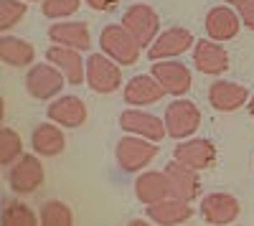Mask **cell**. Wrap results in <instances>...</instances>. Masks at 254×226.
Here are the masks:
<instances>
[{
    "label": "cell",
    "mask_w": 254,
    "mask_h": 226,
    "mask_svg": "<svg viewBox=\"0 0 254 226\" xmlns=\"http://www.w3.org/2000/svg\"><path fill=\"white\" fill-rule=\"evenodd\" d=\"M122 26L130 31L137 38V44L147 51L160 33V15L155 13V8L145 5V3H132L122 13Z\"/></svg>",
    "instance_id": "7"
},
{
    "label": "cell",
    "mask_w": 254,
    "mask_h": 226,
    "mask_svg": "<svg viewBox=\"0 0 254 226\" xmlns=\"http://www.w3.org/2000/svg\"><path fill=\"white\" fill-rule=\"evenodd\" d=\"M26 13H28L26 0H0V31L8 33L26 18Z\"/></svg>",
    "instance_id": "28"
},
{
    "label": "cell",
    "mask_w": 254,
    "mask_h": 226,
    "mask_svg": "<svg viewBox=\"0 0 254 226\" xmlns=\"http://www.w3.org/2000/svg\"><path fill=\"white\" fill-rule=\"evenodd\" d=\"M31 148L41 158H56V155H61L64 148H66V135H64V127L56 125V122H51V119L36 125L33 132H31Z\"/></svg>",
    "instance_id": "21"
},
{
    "label": "cell",
    "mask_w": 254,
    "mask_h": 226,
    "mask_svg": "<svg viewBox=\"0 0 254 226\" xmlns=\"http://www.w3.org/2000/svg\"><path fill=\"white\" fill-rule=\"evenodd\" d=\"M198 214L203 216L206 224H214V226H226V224H234L242 214V203L237 196L224 193V191H214V193H206L201 198V206Z\"/></svg>",
    "instance_id": "10"
},
{
    "label": "cell",
    "mask_w": 254,
    "mask_h": 226,
    "mask_svg": "<svg viewBox=\"0 0 254 226\" xmlns=\"http://www.w3.org/2000/svg\"><path fill=\"white\" fill-rule=\"evenodd\" d=\"M99 51H104L110 58H115L120 66H132V64H137L142 46L122 23H110L99 33Z\"/></svg>",
    "instance_id": "1"
},
{
    "label": "cell",
    "mask_w": 254,
    "mask_h": 226,
    "mask_svg": "<svg viewBox=\"0 0 254 226\" xmlns=\"http://www.w3.org/2000/svg\"><path fill=\"white\" fill-rule=\"evenodd\" d=\"M115 158H117V166H120L125 173H140V170H145V168L158 158V142L127 132V135L120 137V142H117Z\"/></svg>",
    "instance_id": "2"
},
{
    "label": "cell",
    "mask_w": 254,
    "mask_h": 226,
    "mask_svg": "<svg viewBox=\"0 0 254 226\" xmlns=\"http://www.w3.org/2000/svg\"><path fill=\"white\" fill-rule=\"evenodd\" d=\"M193 66L201 74L208 76H221L229 69V51L214 38H201L193 44Z\"/></svg>",
    "instance_id": "14"
},
{
    "label": "cell",
    "mask_w": 254,
    "mask_h": 226,
    "mask_svg": "<svg viewBox=\"0 0 254 226\" xmlns=\"http://www.w3.org/2000/svg\"><path fill=\"white\" fill-rule=\"evenodd\" d=\"M81 8V0H44L41 3V13L51 20H66Z\"/></svg>",
    "instance_id": "29"
},
{
    "label": "cell",
    "mask_w": 254,
    "mask_h": 226,
    "mask_svg": "<svg viewBox=\"0 0 254 226\" xmlns=\"http://www.w3.org/2000/svg\"><path fill=\"white\" fill-rule=\"evenodd\" d=\"M87 84L94 94H112L122 87V66L107 54H92L87 56Z\"/></svg>",
    "instance_id": "4"
},
{
    "label": "cell",
    "mask_w": 254,
    "mask_h": 226,
    "mask_svg": "<svg viewBox=\"0 0 254 226\" xmlns=\"http://www.w3.org/2000/svg\"><path fill=\"white\" fill-rule=\"evenodd\" d=\"M64 84H69L66 76L59 66H54L51 61L46 64H33L28 66V74H26V92L38 99V102H49V99H56L61 92H64Z\"/></svg>",
    "instance_id": "5"
},
{
    "label": "cell",
    "mask_w": 254,
    "mask_h": 226,
    "mask_svg": "<svg viewBox=\"0 0 254 226\" xmlns=\"http://www.w3.org/2000/svg\"><path fill=\"white\" fill-rule=\"evenodd\" d=\"M41 224L44 226H71L74 224V214L66 203L61 201H46L41 206Z\"/></svg>",
    "instance_id": "27"
},
{
    "label": "cell",
    "mask_w": 254,
    "mask_h": 226,
    "mask_svg": "<svg viewBox=\"0 0 254 226\" xmlns=\"http://www.w3.org/2000/svg\"><path fill=\"white\" fill-rule=\"evenodd\" d=\"M23 155V140L13 127H3L0 130V166L10 168L13 163Z\"/></svg>",
    "instance_id": "26"
},
{
    "label": "cell",
    "mask_w": 254,
    "mask_h": 226,
    "mask_svg": "<svg viewBox=\"0 0 254 226\" xmlns=\"http://www.w3.org/2000/svg\"><path fill=\"white\" fill-rule=\"evenodd\" d=\"M224 3H226V5H234V8H237L239 3H244V0H224Z\"/></svg>",
    "instance_id": "33"
},
{
    "label": "cell",
    "mask_w": 254,
    "mask_h": 226,
    "mask_svg": "<svg viewBox=\"0 0 254 226\" xmlns=\"http://www.w3.org/2000/svg\"><path fill=\"white\" fill-rule=\"evenodd\" d=\"M46 61H51L54 66H59L64 71V76H66V81L74 84V87H79L81 81H87V58H81V51L51 44L46 49Z\"/></svg>",
    "instance_id": "18"
},
{
    "label": "cell",
    "mask_w": 254,
    "mask_h": 226,
    "mask_svg": "<svg viewBox=\"0 0 254 226\" xmlns=\"http://www.w3.org/2000/svg\"><path fill=\"white\" fill-rule=\"evenodd\" d=\"M49 38H51V44L69 46L76 51H89V46H92L89 26L81 23V20H56L49 28Z\"/></svg>",
    "instance_id": "22"
},
{
    "label": "cell",
    "mask_w": 254,
    "mask_h": 226,
    "mask_svg": "<svg viewBox=\"0 0 254 226\" xmlns=\"http://www.w3.org/2000/svg\"><path fill=\"white\" fill-rule=\"evenodd\" d=\"M247 112L254 117V94H252V97H249V102H247Z\"/></svg>",
    "instance_id": "32"
},
{
    "label": "cell",
    "mask_w": 254,
    "mask_h": 226,
    "mask_svg": "<svg viewBox=\"0 0 254 226\" xmlns=\"http://www.w3.org/2000/svg\"><path fill=\"white\" fill-rule=\"evenodd\" d=\"M49 119L56 122V125H61L64 130H76L81 127L84 122H87V105L74 97V94H59L56 99H51V105L46 110Z\"/></svg>",
    "instance_id": "16"
},
{
    "label": "cell",
    "mask_w": 254,
    "mask_h": 226,
    "mask_svg": "<svg viewBox=\"0 0 254 226\" xmlns=\"http://www.w3.org/2000/svg\"><path fill=\"white\" fill-rule=\"evenodd\" d=\"M33 58H36V49L26 38H18L10 33L0 36V61L3 64L23 69V66H33Z\"/></svg>",
    "instance_id": "24"
},
{
    "label": "cell",
    "mask_w": 254,
    "mask_h": 226,
    "mask_svg": "<svg viewBox=\"0 0 254 226\" xmlns=\"http://www.w3.org/2000/svg\"><path fill=\"white\" fill-rule=\"evenodd\" d=\"M237 13H239V18H242L244 28L254 31V0H244V3H239V5H237Z\"/></svg>",
    "instance_id": "30"
},
{
    "label": "cell",
    "mask_w": 254,
    "mask_h": 226,
    "mask_svg": "<svg viewBox=\"0 0 254 226\" xmlns=\"http://www.w3.org/2000/svg\"><path fill=\"white\" fill-rule=\"evenodd\" d=\"M165 89L160 87V81L153 74H137L122 87V99L130 107H150L155 102H160Z\"/></svg>",
    "instance_id": "19"
},
{
    "label": "cell",
    "mask_w": 254,
    "mask_h": 226,
    "mask_svg": "<svg viewBox=\"0 0 254 226\" xmlns=\"http://www.w3.org/2000/svg\"><path fill=\"white\" fill-rule=\"evenodd\" d=\"M84 3L97 13H112V10H117L120 0H84Z\"/></svg>",
    "instance_id": "31"
},
{
    "label": "cell",
    "mask_w": 254,
    "mask_h": 226,
    "mask_svg": "<svg viewBox=\"0 0 254 226\" xmlns=\"http://www.w3.org/2000/svg\"><path fill=\"white\" fill-rule=\"evenodd\" d=\"M26 3H44V0H26Z\"/></svg>",
    "instance_id": "34"
},
{
    "label": "cell",
    "mask_w": 254,
    "mask_h": 226,
    "mask_svg": "<svg viewBox=\"0 0 254 226\" xmlns=\"http://www.w3.org/2000/svg\"><path fill=\"white\" fill-rule=\"evenodd\" d=\"M203 26H206V36L208 38H214V41H219V44H224V41H231V38L239 36L242 18H239V13L231 8V5L221 3V5H214V8L206 13Z\"/></svg>",
    "instance_id": "15"
},
{
    "label": "cell",
    "mask_w": 254,
    "mask_h": 226,
    "mask_svg": "<svg viewBox=\"0 0 254 226\" xmlns=\"http://www.w3.org/2000/svg\"><path fill=\"white\" fill-rule=\"evenodd\" d=\"M41 155H33V153H23L13 166L8 168V186L13 193L18 196H31L36 193L46 180V170L41 166Z\"/></svg>",
    "instance_id": "3"
},
{
    "label": "cell",
    "mask_w": 254,
    "mask_h": 226,
    "mask_svg": "<svg viewBox=\"0 0 254 226\" xmlns=\"http://www.w3.org/2000/svg\"><path fill=\"white\" fill-rule=\"evenodd\" d=\"M163 170H165V175H168L171 196L183 198V201L198 198V193H201V178H198V173H201V170L190 168V166H183V163H178L176 158L168 163Z\"/></svg>",
    "instance_id": "17"
},
{
    "label": "cell",
    "mask_w": 254,
    "mask_h": 226,
    "mask_svg": "<svg viewBox=\"0 0 254 226\" xmlns=\"http://www.w3.org/2000/svg\"><path fill=\"white\" fill-rule=\"evenodd\" d=\"M165 127L168 135L176 140H186L193 137V132H198L201 127V110L196 107V102H190L186 97H176L171 105L165 107Z\"/></svg>",
    "instance_id": "6"
},
{
    "label": "cell",
    "mask_w": 254,
    "mask_h": 226,
    "mask_svg": "<svg viewBox=\"0 0 254 226\" xmlns=\"http://www.w3.org/2000/svg\"><path fill=\"white\" fill-rule=\"evenodd\" d=\"M150 74L160 81L165 94H171V97H186L190 92V84H193V74H190V69L178 58L153 61Z\"/></svg>",
    "instance_id": "8"
},
{
    "label": "cell",
    "mask_w": 254,
    "mask_h": 226,
    "mask_svg": "<svg viewBox=\"0 0 254 226\" xmlns=\"http://www.w3.org/2000/svg\"><path fill=\"white\" fill-rule=\"evenodd\" d=\"M196 44L193 33L183 26H173V28H165L158 33V38L150 44L147 49V58L150 61H163V58H178L186 51H190Z\"/></svg>",
    "instance_id": "9"
},
{
    "label": "cell",
    "mask_w": 254,
    "mask_h": 226,
    "mask_svg": "<svg viewBox=\"0 0 254 226\" xmlns=\"http://www.w3.org/2000/svg\"><path fill=\"white\" fill-rule=\"evenodd\" d=\"M120 130L122 132H130V135H140L147 137L153 142H160L168 135L165 127V119L150 114V112H142V107H127L120 114Z\"/></svg>",
    "instance_id": "11"
},
{
    "label": "cell",
    "mask_w": 254,
    "mask_h": 226,
    "mask_svg": "<svg viewBox=\"0 0 254 226\" xmlns=\"http://www.w3.org/2000/svg\"><path fill=\"white\" fill-rule=\"evenodd\" d=\"M173 158L178 163H183V166L206 170L216 163V145L206 137H186V140H178Z\"/></svg>",
    "instance_id": "12"
},
{
    "label": "cell",
    "mask_w": 254,
    "mask_h": 226,
    "mask_svg": "<svg viewBox=\"0 0 254 226\" xmlns=\"http://www.w3.org/2000/svg\"><path fill=\"white\" fill-rule=\"evenodd\" d=\"M249 97H252L249 89L231 79H216L208 87V105L216 112H237V110L247 107Z\"/></svg>",
    "instance_id": "13"
},
{
    "label": "cell",
    "mask_w": 254,
    "mask_h": 226,
    "mask_svg": "<svg viewBox=\"0 0 254 226\" xmlns=\"http://www.w3.org/2000/svg\"><path fill=\"white\" fill-rule=\"evenodd\" d=\"M135 196L140 203L150 206L163 198L171 196V186H168V175L165 170H145L135 178Z\"/></svg>",
    "instance_id": "23"
},
{
    "label": "cell",
    "mask_w": 254,
    "mask_h": 226,
    "mask_svg": "<svg viewBox=\"0 0 254 226\" xmlns=\"http://www.w3.org/2000/svg\"><path fill=\"white\" fill-rule=\"evenodd\" d=\"M38 221L41 216L33 214L28 203H20L18 198H10L3 203V211H0V224L3 226H36Z\"/></svg>",
    "instance_id": "25"
},
{
    "label": "cell",
    "mask_w": 254,
    "mask_h": 226,
    "mask_svg": "<svg viewBox=\"0 0 254 226\" xmlns=\"http://www.w3.org/2000/svg\"><path fill=\"white\" fill-rule=\"evenodd\" d=\"M145 214L153 224H160V226H178V224H186L193 216V209H190V201H183V198H176V196H168L158 203H150L145 206Z\"/></svg>",
    "instance_id": "20"
}]
</instances>
